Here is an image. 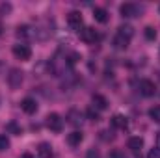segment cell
Segmentation results:
<instances>
[{
  "label": "cell",
  "mask_w": 160,
  "mask_h": 158,
  "mask_svg": "<svg viewBox=\"0 0 160 158\" xmlns=\"http://www.w3.org/2000/svg\"><path fill=\"white\" fill-rule=\"evenodd\" d=\"M93 19H95L97 22L104 24V22L108 21V11H106L104 7H99V6H95V7H93Z\"/></svg>",
  "instance_id": "4fadbf2b"
},
{
  "label": "cell",
  "mask_w": 160,
  "mask_h": 158,
  "mask_svg": "<svg viewBox=\"0 0 160 158\" xmlns=\"http://www.w3.org/2000/svg\"><path fill=\"white\" fill-rule=\"evenodd\" d=\"M67 119H69V123H71V125L78 126V125H82V121H84V116L80 114L78 110H69V114H67Z\"/></svg>",
  "instance_id": "5bb4252c"
},
{
  "label": "cell",
  "mask_w": 160,
  "mask_h": 158,
  "mask_svg": "<svg viewBox=\"0 0 160 158\" xmlns=\"http://www.w3.org/2000/svg\"><path fill=\"white\" fill-rule=\"evenodd\" d=\"M11 52H13V56H15L17 60H21V62H26V60L32 58V48H30V45H26V43H17V45H13Z\"/></svg>",
  "instance_id": "6da1fadb"
},
{
  "label": "cell",
  "mask_w": 160,
  "mask_h": 158,
  "mask_svg": "<svg viewBox=\"0 0 160 158\" xmlns=\"http://www.w3.org/2000/svg\"><path fill=\"white\" fill-rule=\"evenodd\" d=\"M138 89H140V93L143 95V97H153L155 93H157V86H155V82L153 80H140V84H138Z\"/></svg>",
  "instance_id": "52a82bcc"
},
{
  "label": "cell",
  "mask_w": 160,
  "mask_h": 158,
  "mask_svg": "<svg viewBox=\"0 0 160 158\" xmlns=\"http://www.w3.org/2000/svg\"><path fill=\"white\" fill-rule=\"evenodd\" d=\"M8 130H13V132H15L17 136H21V132H22V128H19V126H17L15 123H9V125H8Z\"/></svg>",
  "instance_id": "d4e9b609"
},
{
  "label": "cell",
  "mask_w": 160,
  "mask_h": 158,
  "mask_svg": "<svg viewBox=\"0 0 160 158\" xmlns=\"http://www.w3.org/2000/svg\"><path fill=\"white\" fill-rule=\"evenodd\" d=\"M157 147H158V149H160V132H158V134H157Z\"/></svg>",
  "instance_id": "4316f807"
},
{
  "label": "cell",
  "mask_w": 160,
  "mask_h": 158,
  "mask_svg": "<svg viewBox=\"0 0 160 158\" xmlns=\"http://www.w3.org/2000/svg\"><path fill=\"white\" fill-rule=\"evenodd\" d=\"M136 158H138V156H136Z\"/></svg>",
  "instance_id": "f546056e"
},
{
  "label": "cell",
  "mask_w": 160,
  "mask_h": 158,
  "mask_svg": "<svg viewBox=\"0 0 160 158\" xmlns=\"http://www.w3.org/2000/svg\"><path fill=\"white\" fill-rule=\"evenodd\" d=\"M82 140H84V134L80 132V130H73V132H69L67 134V143L71 145V147H77L82 143Z\"/></svg>",
  "instance_id": "8fae6325"
},
{
  "label": "cell",
  "mask_w": 160,
  "mask_h": 158,
  "mask_svg": "<svg viewBox=\"0 0 160 158\" xmlns=\"http://www.w3.org/2000/svg\"><path fill=\"white\" fill-rule=\"evenodd\" d=\"M17 36H19V37H22V39H26V37L36 36V34H34V32H30V26H19V28H17Z\"/></svg>",
  "instance_id": "ac0fdd59"
},
{
  "label": "cell",
  "mask_w": 160,
  "mask_h": 158,
  "mask_svg": "<svg viewBox=\"0 0 160 158\" xmlns=\"http://www.w3.org/2000/svg\"><path fill=\"white\" fill-rule=\"evenodd\" d=\"M11 9H13V6H11L9 2H2V4H0V15H2V17H4V15H9Z\"/></svg>",
  "instance_id": "44dd1931"
},
{
  "label": "cell",
  "mask_w": 160,
  "mask_h": 158,
  "mask_svg": "<svg viewBox=\"0 0 160 158\" xmlns=\"http://www.w3.org/2000/svg\"><path fill=\"white\" fill-rule=\"evenodd\" d=\"M147 158H160V149H158V147H153V149L149 151Z\"/></svg>",
  "instance_id": "cb8c5ba5"
},
{
  "label": "cell",
  "mask_w": 160,
  "mask_h": 158,
  "mask_svg": "<svg viewBox=\"0 0 160 158\" xmlns=\"http://www.w3.org/2000/svg\"><path fill=\"white\" fill-rule=\"evenodd\" d=\"M143 34H145V39L147 41H155L157 39V30H155V26H147Z\"/></svg>",
  "instance_id": "ffe728a7"
},
{
  "label": "cell",
  "mask_w": 160,
  "mask_h": 158,
  "mask_svg": "<svg viewBox=\"0 0 160 158\" xmlns=\"http://www.w3.org/2000/svg\"><path fill=\"white\" fill-rule=\"evenodd\" d=\"M45 123H47V126L52 130V132H62V128H63V119L60 114H48L47 119H45Z\"/></svg>",
  "instance_id": "277c9868"
},
{
  "label": "cell",
  "mask_w": 160,
  "mask_h": 158,
  "mask_svg": "<svg viewBox=\"0 0 160 158\" xmlns=\"http://www.w3.org/2000/svg\"><path fill=\"white\" fill-rule=\"evenodd\" d=\"M21 110H22L24 114H28V116L36 114V112H38V102H36V99H32V97H24V99L21 101Z\"/></svg>",
  "instance_id": "ba28073f"
},
{
  "label": "cell",
  "mask_w": 160,
  "mask_h": 158,
  "mask_svg": "<svg viewBox=\"0 0 160 158\" xmlns=\"http://www.w3.org/2000/svg\"><path fill=\"white\" fill-rule=\"evenodd\" d=\"M112 125L114 126H118V128H127V125H128V121H127V117H123V116H114L112 117Z\"/></svg>",
  "instance_id": "e0dca14e"
},
{
  "label": "cell",
  "mask_w": 160,
  "mask_h": 158,
  "mask_svg": "<svg viewBox=\"0 0 160 158\" xmlns=\"http://www.w3.org/2000/svg\"><path fill=\"white\" fill-rule=\"evenodd\" d=\"M118 34H119L121 37H125V39H132V36H134V28L130 26V24H121L119 28H118Z\"/></svg>",
  "instance_id": "9a60e30c"
},
{
  "label": "cell",
  "mask_w": 160,
  "mask_h": 158,
  "mask_svg": "<svg viewBox=\"0 0 160 158\" xmlns=\"http://www.w3.org/2000/svg\"><path fill=\"white\" fill-rule=\"evenodd\" d=\"M127 147L132 151V153H142V149H143V138H140V136H132V138H128V141H127Z\"/></svg>",
  "instance_id": "9c48e42d"
},
{
  "label": "cell",
  "mask_w": 160,
  "mask_h": 158,
  "mask_svg": "<svg viewBox=\"0 0 160 158\" xmlns=\"http://www.w3.org/2000/svg\"><path fill=\"white\" fill-rule=\"evenodd\" d=\"M9 145H11V143H9V138L4 136V134H0V153H2V151H8Z\"/></svg>",
  "instance_id": "7402d4cb"
},
{
  "label": "cell",
  "mask_w": 160,
  "mask_h": 158,
  "mask_svg": "<svg viewBox=\"0 0 160 158\" xmlns=\"http://www.w3.org/2000/svg\"><path fill=\"white\" fill-rule=\"evenodd\" d=\"M22 80H24V73L21 71V69H11L9 71V75H8V86L11 87V89H19L21 87V84H22Z\"/></svg>",
  "instance_id": "3957f363"
},
{
  "label": "cell",
  "mask_w": 160,
  "mask_h": 158,
  "mask_svg": "<svg viewBox=\"0 0 160 158\" xmlns=\"http://www.w3.org/2000/svg\"><path fill=\"white\" fill-rule=\"evenodd\" d=\"M67 24H69L71 30L80 32V30H82V24H84L82 13H80V11H69V13H67Z\"/></svg>",
  "instance_id": "5b68a950"
},
{
  "label": "cell",
  "mask_w": 160,
  "mask_h": 158,
  "mask_svg": "<svg viewBox=\"0 0 160 158\" xmlns=\"http://www.w3.org/2000/svg\"><path fill=\"white\" fill-rule=\"evenodd\" d=\"M86 116H88V117L91 119V121H99V119H101V116H99V110H95L93 106H91V108H88Z\"/></svg>",
  "instance_id": "603a6c76"
},
{
  "label": "cell",
  "mask_w": 160,
  "mask_h": 158,
  "mask_svg": "<svg viewBox=\"0 0 160 158\" xmlns=\"http://www.w3.org/2000/svg\"><path fill=\"white\" fill-rule=\"evenodd\" d=\"M128 43H130L128 39H125V37H121L119 34H116V37H114V47H116L118 50H125V48L128 47Z\"/></svg>",
  "instance_id": "2e32d148"
},
{
  "label": "cell",
  "mask_w": 160,
  "mask_h": 158,
  "mask_svg": "<svg viewBox=\"0 0 160 158\" xmlns=\"http://www.w3.org/2000/svg\"><path fill=\"white\" fill-rule=\"evenodd\" d=\"M158 11H160V6H158Z\"/></svg>",
  "instance_id": "f1b7e54d"
},
{
  "label": "cell",
  "mask_w": 160,
  "mask_h": 158,
  "mask_svg": "<svg viewBox=\"0 0 160 158\" xmlns=\"http://www.w3.org/2000/svg\"><path fill=\"white\" fill-rule=\"evenodd\" d=\"M80 39L84 43H88V45H93V43L99 41V32L95 28H91V26H86V28L80 30Z\"/></svg>",
  "instance_id": "8992f818"
},
{
  "label": "cell",
  "mask_w": 160,
  "mask_h": 158,
  "mask_svg": "<svg viewBox=\"0 0 160 158\" xmlns=\"http://www.w3.org/2000/svg\"><path fill=\"white\" fill-rule=\"evenodd\" d=\"M110 158H127V156H125V153H123V151H119V149H114V151L110 153Z\"/></svg>",
  "instance_id": "484cf974"
},
{
  "label": "cell",
  "mask_w": 160,
  "mask_h": 158,
  "mask_svg": "<svg viewBox=\"0 0 160 158\" xmlns=\"http://www.w3.org/2000/svg\"><path fill=\"white\" fill-rule=\"evenodd\" d=\"M0 34H2V24H0Z\"/></svg>",
  "instance_id": "83f0119b"
},
{
  "label": "cell",
  "mask_w": 160,
  "mask_h": 158,
  "mask_svg": "<svg viewBox=\"0 0 160 158\" xmlns=\"http://www.w3.org/2000/svg\"><path fill=\"white\" fill-rule=\"evenodd\" d=\"M149 117L153 119L155 123H160V106H153V108H149Z\"/></svg>",
  "instance_id": "d6986e66"
},
{
  "label": "cell",
  "mask_w": 160,
  "mask_h": 158,
  "mask_svg": "<svg viewBox=\"0 0 160 158\" xmlns=\"http://www.w3.org/2000/svg\"><path fill=\"white\" fill-rule=\"evenodd\" d=\"M91 102H93L91 106H93L95 110H99V112H101V110H106V108H108V101H106V97H102V95H99V93L91 97Z\"/></svg>",
  "instance_id": "30bf717a"
},
{
  "label": "cell",
  "mask_w": 160,
  "mask_h": 158,
  "mask_svg": "<svg viewBox=\"0 0 160 158\" xmlns=\"http://www.w3.org/2000/svg\"><path fill=\"white\" fill-rule=\"evenodd\" d=\"M119 13H121V17H125V19H130V17H140L142 7H140L138 4H134V2H125V4H121Z\"/></svg>",
  "instance_id": "7a4b0ae2"
},
{
  "label": "cell",
  "mask_w": 160,
  "mask_h": 158,
  "mask_svg": "<svg viewBox=\"0 0 160 158\" xmlns=\"http://www.w3.org/2000/svg\"><path fill=\"white\" fill-rule=\"evenodd\" d=\"M38 156L39 158H52V145L47 141H41L38 145Z\"/></svg>",
  "instance_id": "7c38bea8"
}]
</instances>
